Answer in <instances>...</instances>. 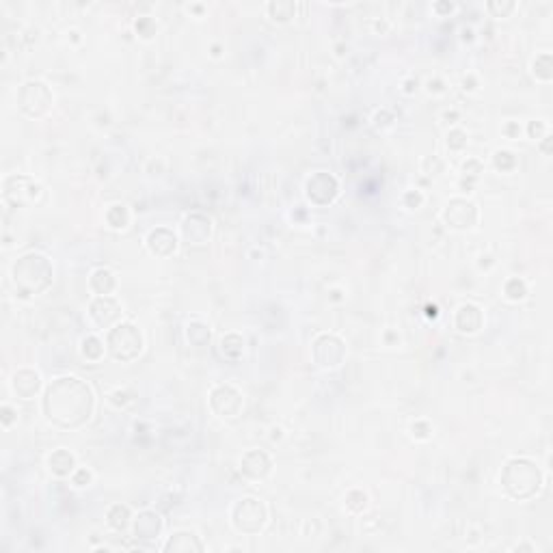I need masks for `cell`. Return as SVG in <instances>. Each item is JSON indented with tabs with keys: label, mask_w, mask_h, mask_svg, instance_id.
I'll return each instance as SVG.
<instances>
[{
	"label": "cell",
	"mask_w": 553,
	"mask_h": 553,
	"mask_svg": "<svg viewBox=\"0 0 553 553\" xmlns=\"http://www.w3.org/2000/svg\"><path fill=\"white\" fill-rule=\"evenodd\" d=\"M233 525L236 529L247 531V534H255L260 531L266 523V506L260 500H242L233 506Z\"/></svg>",
	"instance_id": "6"
},
{
	"label": "cell",
	"mask_w": 553,
	"mask_h": 553,
	"mask_svg": "<svg viewBox=\"0 0 553 553\" xmlns=\"http://www.w3.org/2000/svg\"><path fill=\"white\" fill-rule=\"evenodd\" d=\"M147 247L151 249V253L160 255V258H167V255L175 251L177 240L169 229H154L147 238Z\"/></svg>",
	"instance_id": "16"
},
{
	"label": "cell",
	"mask_w": 553,
	"mask_h": 553,
	"mask_svg": "<svg viewBox=\"0 0 553 553\" xmlns=\"http://www.w3.org/2000/svg\"><path fill=\"white\" fill-rule=\"evenodd\" d=\"M268 15L274 22H288L296 15V3L292 0H276V3H268Z\"/></svg>",
	"instance_id": "21"
},
{
	"label": "cell",
	"mask_w": 553,
	"mask_h": 553,
	"mask_svg": "<svg viewBox=\"0 0 553 553\" xmlns=\"http://www.w3.org/2000/svg\"><path fill=\"white\" fill-rule=\"evenodd\" d=\"M89 309H91L89 313H91L93 322L100 329H108L110 324H115L122 318V307L115 299H110V296H97Z\"/></svg>",
	"instance_id": "11"
},
{
	"label": "cell",
	"mask_w": 553,
	"mask_h": 553,
	"mask_svg": "<svg viewBox=\"0 0 553 553\" xmlns=\"http://www.w3.org/2000/svg\"><path fill=\"white\" fill-rule=\"evenodd\" d=\"M534 76L538 78V81H545V83L551 81V78H553V72H551V54L536 56V61H534Z\"/></svg>",
	"instance_id": "25"
},
{
	"label": "cell",
	"mask_w": 553,
	"mask_h": 553,
	"mask_svg": "<svg viewBox=\"0 0 553 553\" xmlns=\"http://www.w3.org/2000/svg\"><path fill=\"white\" fill-rule=\"evenodd\" d=\"M39 387H42V379H39V374L33 370H19L13 377V391L24 400H31L33 396H37Z\"/></svg>",
	"instance_id": "14"
},
{
	"label": "cell",
	"mask_w": 553,
	"mask_h": 553,
	"mask_svg": "<svg viewBox=\"0 0 553 553\" xmlns=\"http://www.w3.org/2000/svg\"><path fill=\"white\" fill-rule=\"evenodd\" d=\"M456 327L463 333H476L482 327V311L476 305H461L456 311Z\"/></svg>",
	"instance_id": "15"
},
{
	"label": "cell",
	"mask_w": 553,
	"mask_h": 553,
	"mask_svg": "<svg viewBox=\"0 0 553 553\" xmlns=\"http://www.w3.org/2000/svg\"><path fill=\"white\" fill-rule=\"evenodd\" d=\"M346 357V346L338 335L324 333L313 342V359L320 368H338Z\"/></svg>",
	"instance_id": "7"
},
{
	"label": "cell",
	"mask_w": 553,
	"mask_h": 553,
	"mask_svg": "<svg viewBox=\"0 0 553 553\" xmlns=\"http://www.w3.org/2000/svg\"><path fill=\"white\" fill-rule=\"evenodd\" d=\"M210 406L221 418H236L242 408V396L240 391L231 385H219L210 393Z\"/></svg>",
	"instance_id": "8"
},
{
	"label": "cell",
	"mask_w": 553,
	"mask_h": 553,
	"mask_svg": "<svg viewBox=\"0 0 553 553\" xmlns=\"http://www.w3.org/2000/svg\"><path fill=\"white\" fill-rule=\"evenodd\" d=\"M13 180L17 182V186L19 188H15V195H11V197H7V199H11L13 204H17V206H26V204H31V201H35V197L42 192V188H39V184L37 182H33L28 188H24L22 184H24V180H26V175H13Z\"/></svg>",
	"instance_id": "19"
},
{
	"label": "cell",
	"mask_w": 553,
	"mask_h": 553,
	"mask_svg": "<svg viewBox=\"0 0 553 553\" xmlns=\"http://www.w3.org/2000/svg\"><path fill=\"white\" fill-rule=\"evenodd\" d=\"M89 283H91V290H93L95 294H100V296H108V294L115 290V286H117L115 274H113L110 270H106V268H97V270H93Z\"/></svg>",
	"instance_id": "18"
},
{
	"label": "cell",
	"mask_w": 553,
	"mask_h": 553,
	"mask_svg": "<svg viewBox=\"0 0 553 553\" xmlns=\"http://www.w3.org/2000/svg\"><path fill=\"white\" fill-rule=\"evenodd\" d=\"M93 406L95 398L91 387L76 377H61L52 381L46 389V398H44L46 418L58 428L65 430L81 428L91 420Z\"/></svg>",
	"instance_id": "1"
},
{
	"label": "cell",
	"mask_w": 553,
	"mask_h": 553,
	"mask_svg": "<svg viewBox=\"0 0 553 553\" xmlns=\"http://www.w3.org/2000/svg\"><path fill=\"white\" fill-rule=\"evenodd\" d=\"M443 221L452 229H469L478 221V208L467 199H452L443 212Z\"/></svg>",
	"instance_id": "9"
},
{
	"label": "cell",
	"mask_w": 553,
	"mask_h": 553,
	"mask_svg": "<svg viewBox=\"0 0 553 553\" xmlns=\"http://www.w3.org/2000/svg\"><path fill=\"white\" fill-rule=\"evenodd\" d=\"M502 484L515 500L534 497L543 486V473L529 459H510L502 471Z\"/></svg>",
	"instance_id": "3"
},
{
	"label": "cell",
	"mask_w": 553,
	"mask_h": 553,
	"mask_svg": "<svg viewBox=\"0 0 553 553\" xmlns=\"http://www.w3.org/2000/svg\"><path fill=\"white\" fill-rule=\"evenodd\" d=\"M50 469L56 473V476H69L74 471V456L67 449H56L50 456Z\"/></svg>",
	"instance_id": "20"
},
{
	"label": "cell",
	"mask_w": 553,
	"mask_h": 553,
	"mask_svg": "<svg viewBox=\"0 0 553 553\" xmlns=\"http://www.w3.org/2000/svg\"><path fill=\"white\" fill-rule=\"evenodd\" d=\"M242 473L251 480H264L270 473V459L266 456L264 452L253 449L249 454H245L242 459Z\"/></svg>",
	"instance_id": "13"
},
{
	"label": "cell",
	"mask_w": 553,
	"mask_h": 553,
	"mask_svg": "<svg viewBox=\"0 0 553 553\" xmlns=\"http://www.w3.org/2000/svg\"><path fill=\"white\" fill-rule=\"evenodd\" d=\"M525 294H527V290H525V283L521 279H510L506 283V296L510 301H521Z\"/></svg>",
	"instance_id": "29"
},
{
	"label": "cell",
	"mask_w": 553,
	"mask_h": 553,
	"mask_svg": "<svg viewBox=\"0 0 553 553\" xmlns=\"http://www.w3.org/2000/svg\"><path fill=\"white\" fill-rule=\"evenodd\" d=\"M13 283L22 296L42 294L52 283V264L44 253H26L13 264Z\"/></svg>",
	"instance_id": "2"
},
{
	"label": "cell",
	"mask_w": 553,
	"mask_h": 553,
	"mask_svg": "<svg viewBox=\"0 0 553 553\" xmlns=\"http://www.w3.org/2000/svg\"><path fill=\"white\" fill-rule=\"evenodd\" d=\"M186 338H188V342H190L192 346L201 348V346H206V344L210 342V331H208V327H206L204 322L195 320V322H190L188 329H186Z\"/></svg>",
	"instance_id": "23"
},
{
	"label": "cell",
	"mask_w": 553,
	"mask_h": 553,
	"mask_svg": "<svg viewBox=\"0 0 553 553\" xmlns=\"http://www.w3.org/2000/svg\"><path fill=\"white\" fill-rule=\"evenodd\" d=\"M182 231H184V238L190 245H204L210 238L212 223H210L208 216H204V214H192L184 221Z\"/></svg>",
	"instance_id": "12"
},
{
	"label": "cell",
	"mask_w": 553,
	"mask_h": 553,
	"mask_svg": "<svg viewBox=\"0 0 553 553\" xmlns=\"http://www.w3.org/2000/svg\"><path fill=\"white\" fill-rule=\"evenodd\" d=\"M221 346H223V354H227V357H229V350H236V354H238V357L242 354V350H245L242 338H240V335H236V333H229L227 338H223Z\"/></svg>",
	"instance_id": "28"
},
{
	"label": "cell",
	"mask_w": 553,
	"mask_h": 553,
	"mask_svg": "<svg viewBox=\"0 0 553 553\" xmlns=\"http://www.w3.org/2000/svg\"><path fill=\"white\" fill-rule=\"evenodd\" d=\"M338 192H340L338 180L329 173H315L307 182V197L318 206L331 204L335 197H338Z\"/></svg>",
	"instance_id": "10"
},
{
	"label": "cell",
	"mask_w": 553,
	"mask_h": 553,
	"mask_svg": "<svg viewBox=\"0 0 553 553\" xmlns=\"http://www.w3.org/2000/svg\"><path fill=\"white\" fill-rule=\"evenodd\" d=\"M517 9V3H512V0H490V3H486V11L493 15V17H508L512 11Z\"/></svg>",
	"instance_id": "24"
},
{
	"label": "cell",
	"mask_w": 553,
	"mask_h": 553,
	"mask_svg": "<svg viewBox=\"0 0 553 553\" xmlns=\"http://www.w3.org/2000/svg\"><path fill=\"white\" fill-rule=\"evenodd\" d=\"M167 551H190V549H201V543L195 538V534H188V531H177V534L169 540V545L165 547Z\"/></svg>",
	"instance_id": "22"
},
{
	"label": "cell",
	"mask_w": 553,
	"mask_h": 553,
	"mask_svg": "<svg viewBox=\"0 0 553 553\" xmlns=\"http://www.w3.org/2000/svg\"><path fill=\"white\" fill-rule=\"evenodd\" d=\"M540 132H545V126H543V124H536V126L531 124V126H529V134H531V136H536V138H538Z\"/></svg>",
	"instance_id": "32"
},
{
	"label": "cell",
	"mask_w": 553,
	"mask_h": 553,
	"mask_svg": "<svg viewBox=\"0 0 553 553\" xmlns=\"http://www.w3.org/2000/svg\"><path fill=\"white\" fill-rule=\"evenodd\" d=\"M52 93L48 89V85L39 83V81H31L26 83L22 89H19L17 95V104L28 117H42L50 110L52 106Z\"/></svg>",
	"instance_id": "5"
},
{
	"label": "cell",
	"mask_w": 553,
	"mask_h": 553,
	"mask_svg": "<svg viewBox=\"0 0 553 553\" xmlns=\"http://www.w3.org/2000/svg\"><path fill=\"white\" fill-rule=\"evenodd\" d=\"M447 145H449V147H454V149H461V147H465V145H467L465 132H463V130H454V132H449V136H447Z\"/></svg>",
	"instance_id": "30"
},
{
	"label": "cell",
	"mask_w": 553,
	"mask_h": 553,
	"mask_svg": "<svg viewBox=\"0 0 553 553\" xmlns=\"http://www.w3.org/2000/svg\"><path fill=\"white\" fill-rule=\"evenodd\" d=\"M128 517H130V512L126 506H115L110 512H108V519H110V525L115 529H124L126 523H128Z\"/></svg>",
	"instance_id": "27"
},
{
	"label": "cell",
	"mask_w": 553,
	"mask_h": 553,
	"mask_svg": "<svg viewBox=\"0 0 553 553\" xmlns=\"http://www.w3.org/2000/svg\"><path fill=\"white\" fill-rule=\"evenodd\" d=\"M106 348L117 361H132L143 350V335L134 324L122 322L108 331Z\"/></svg>",
	"instance_id": "4"
},
{
	"label": "cell",
	"mask_w": 553,
	"mask_h": 553,
	"mask_svg": "<svg viewBox=\"0 0 553 553\" xmlns=\"http://www.w3.org/2000/svg\"><path fill=\"white\" fill-rule=\"evenodd\" d=\"M85 480H91V473H89L87 469H81V471H78L76 476H74V484H76V486H85Z\"/></svg>",
	"instance_id": "31"
},
{
	"label": "cell",
	"mask_w": 553,
	"mask_h": 553,
	"mask_svg": "<svg viewBox=\"0 0 553 553\" xmlns=\"http://www.w3.org/2000/svg\"><path fill=\"white\" fill-rule=\"evenodd\" d=\"M160 517L156 515V512H143V515H138L136 523H134V534L138 538H151V536H158V531H160Z\"/></svg>",
	"instance_id": "17"
},
{
	"label": "cell",
	"mask_w": 553,
	"mask_h": 553,
	"mask_svg": "<svg viewBox=\"0 0 553 553\" xmlns=\"http://www.w3.org/2000/svg\"><path fill=\"white\" fill-rule=\"evenodd\" d=\"M102 352H104V346H102V342L97 340V338H87L83 342V354H85L87 359L97 361V359L102 357Z\"/></svg>",
	"instance_id": "26"
}]
</instances>
